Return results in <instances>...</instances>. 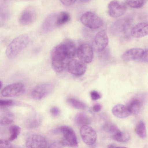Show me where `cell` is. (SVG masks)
Returning a JSON list of instances; mask_svg holds the SVG:
<instances>
[{
  "mask_svg": "<svg viewBox=\"0 0 148 148\" xmlns=\"http://www.w3.org/2000/svg\"><path fill=\"white\" fill-rule=\"evenodd\" d=\"M135 130L138 135L141 138L143 139L146 136V132L145 125L142 121H140L136 125Z\"/></svg>",
  "mask_w": 148,
  "mask_h": 148,
  "instance_id": "cell-22",
  "label": "cell"
},
{
  "mask_svg": "<svg viewBox=\"0 0 148 148\" xmlns=\"http://www.w3.org/2000/svg\"><path fill=\"white\" fill-rule=\"evenodd\" d=\"M63 138L61 141L64 147H77L78 142L75 133L70 127L66 125L61 126L60 128Z\"/></svg>",
  "mask_w": 148,
  "mask_h": 148,
  "instance_id": "cell-4",
  "label": "cell"
},
{
  "mask_svg": "<svg viewBox=\"0 0 148 148\" xmlns=\"http://www.w3.org/2000/svg\"><path fill=\"white\" fill-rule=\"evenodd\" d=\"M63 43L65 46L69 58L70 59L73 58L77 52L75 44L72 41L69 39L65 40Z\"/></svg>",
  "mask_w": 148,
  "mask_h": 148,
  "instance_id": "cell-20",
  "label": "cell"
},
{
  "mask_svg": "<svg viewBox=\"0 0 148 148\" xmlns=\"http://www.w3.org/2000/svg\"><path fill=\"white\" fill-rule=\"evenodd\" d=\"M2 86V82L1 81H0V89L1 88Z\"/></svg>",
  "mask_w": 148,
  "mask_h": 148,
  "instance_id": "cell-40",
  "label": "cell"
},
{
  "mask_svg": "<svg viewBox=\"0 0 148 148\" xmlns=\"http://www.w3.org/2000/svg\"><path fill=\"white\" fill-rule=\"evenodd\" d=\"M51 57L52 68L57 73L61 72L65 69L70 60L63 42L57 45L52 50Z\"/></svg>",
  "mask_w": 148,
  "mask_h": 148,
  "instance_id": "cell-1",
  "label": "cell"
},
{
  "mask_svg": "<svg viewBox=\"0 0 148 148\" xmlns=\"http://www.w3.org/2000/svg\"><path fill=\"white\" fill-rule=\"evenodd\" d=\"M132 36L136 38H141L147 36L148 33V25L147 23L141 22L135 25L132 28Z\"/></svg>",
  "mask_w": 148,
  "mask_h": 148,
  "instance_id": "cell-15",
  "label": "cell"
},
{
  "mask_svg": "<svg viewBox=\"0 0 148 148\" xmlns=\"http://www.w3.org/2000/svg\"><path fill=\"white\" fill-rule=\"evenodd\" d=\"M69 72L72 75L81 76L84 74L86 70L85 63L80 60L71 59L69 61L68 65Z\"/></svg>",
  "mask_w": 148,
  "mask_h": 148,
  "instance_id": "cell-13",
  "label": "cell"
},
{
  "mask_svg": "<svg viewBox=\"0 0 148 148\" xmlns=\"http://www.w3.org/2000/svg\"><path fill=\"white\" fill-rule=\"evenodd\" d=\"M26 147L30 148H44L47 147V142L44 137L38 134H32L26 139Z\"/></svg>",
  "mask_w": 148,
  "mask_h": 148,
  "instance_id": "cell-12",
  "label": "cell"
},
{
  "mask_svg": "<svg viewBox=\"0 0 148 148\" xmlns=\"http://www.w3.org/2000/svg\"><path fill=\"white\" fill-rule=\"evenodd\" d=\"M141 107V101L137 98H133L130 100L127 106L131 113L134 114L139 112Z\"/></svg>",
  "mask_w": 148,
  "mask_h": 148,
  "instance_id": "cell-19",
  "label": "cell"
},
{
  "mask_svg": "<svg viewBox=\"0 0 148 148\" xmlns=\"http://www.w3.org/2000/svg\"><path fill=\"white\" fill-rule=\"evenodd\" d=\"M82 23L86 27L92 29L100 27L103 22L101 18L95 13L88 11L83 14L80 17Z\"/></svg>",
  "mask_w": 148,
  "mask_h": 148,
  "instance_id": "cell-3",
  "label": "cell"
},
{
  "mask_svg": "<svg viewBox=\"0 0 148 148\" xmlns=\"http://www.w3.org/2000/svg\"><path fill=\"white\" fill-rule=\"evenodd\" d=\"M67 102L71 106L77 109H83L86 107L84 103L73 98H69Z\"/></svg>",
  "mask_w": 148,
  "mask_h": 148,
  "instance_id": "cell-27",
  "label": "cell"
},
{
  "mask_svg": "<svg viewBox=\"0 0 148 148\" xmlns=\"http://www.w3.org/2000/svg\"><path fill=\"white\" fill-rule=\"evenodd\" d=\"M64 146L62 141H56L51 143L49 145V148H62Z\"/></svg>",
  "mask_w": 148,
  "mask_h": 148,
  "instance_id": "cell-33",
  "label": "cell"
},
{
  "mask_svg": "<svg viewBox=\"0 0 148 148\" xmlns=\"http://www.w3.org/2000/svg\"><path fill=\"white\" fill-rule=\"evenodd\" d=\"M57 13H52L46 18L42 25V27L44 31L47 32H49L57 27Z\"/></svg>",
  "mask_w": 148,
  "mask_h": 148,
  "instance_id": "cell-16",
  "label": "cell"
},
{
  "mask_svg": "<svg viewBox=\"0 0 148 148\" xmlns=\"http://www.w3.org/2000/svg\"><path fill=\"white\" fill-rule=\"evenodd\" d=\"M113 114L116 117L121 119L126 118L131 113L127 106L122 104L115 105L112 109Z\"/></svg>",
  "mask_w": 148,
  "mask_h": 148,
  "instance_id": "cell-17",
  "label": "cell"
},
{
  "mask_svg": "<svg viewBox=\"0 0 148 148\" xmlns=\"http://www.w3.org/2000/svg\"><path fill=\"white\" fill-rule=\"evenodd\" d=\"M59 109L56 107H52L50 110L51 114L54 116H57L59 114Z\"/></svg>",
  "mask_w": 148,
  "mask_h": 148,
  "instance_id": "cell-35",
  "label": "cell"
},
{
  "mask_svg": "<svg viewBox=\"0 0 148 148\" xmlns=\"http://www.w3.org/2000/svg\"><path fill=\"white\" fill-rule=\"evenodd\" d=\"M108 8L109 15L114 18L123 15L126 10V7L125 5L116 0L111 1L108 4Z\"/></svg>",
  "mask_w": 148,
  "mask_h": 148,
  "instance_id": "cell-11",
  "label": "cell"
},
{
  "mask_svg": "<svg viewBox=\"0 0 148 148\" xmlns=\"http://www.w3.org/2000/svg\"><path fill=\"white\" fill-rule=\"evenodd\" d=\"M30 39L28 35L23 34L14 39L8 46L5 54L9 58H14L28 45Z\"/></svg>",
  "mask_w": 148,
  "mask_h": 148,
  "instance_id": "cell-2",
  "label": "cell"
},
{
  "mask_svg": "<svg viewBox=\"0 0 148 148\" xmlns=\"http://www.w3.org/2000/svg\"><path fill=\"white\" fill-rule=\"evenodd\" d=\"M21 129L19 126L14 125L11 126L9 128L10 137L9 140L13 141L16 139L20 134Z\"/></svg>",
  "mask_w": 148,
  "mask_h": 148,
  "instance_id": "cell-26",
  "label": "cell"
},
{
  "mask_svg": "<svg viewBox=\"0 0 148 148\" xmlns=\"http://www.w3.org/2000/svg\"><path fill=\"white\" fill-rule=\"evenodd\" d=\"M144 51L141 48H134L125 51L122 56L123 60L126 61H133L140 58Z\"/></svg>",
  "mask_w": 148,
  "mask_h": 148,
  "instance_id": "cell-14",
  "label": "cell"
},
{
  "mask_svg": "<svg viewBox=\"0 0 148 148\" xmlns=\"http://www.w3.org/2000/svg\"><path fill=\"white\" fill-rule=\"evenodd\" d=\"M25 90V86L21 83H16L9 84L1 91V95L4 97H17L22 95Z\"/></svg>",
  "mask_w": 148,
  "mask_h": 148,
  "instance_id": "cell-6",
  "label": "cell"
},
{
  "mask_svg": "<svg viewBox=\"0 0 148 148\" xmlns=\"http://www.w3.org/2000/svg\"><path fill=\"white\" fill-rule=\"evenodd\" d=\"M101 109V105L98 103L95 104L92 108V110L94 112H99Z\"/></svg>",
  "mask_w": 148,
  "mask_h": 148,
  "instance_id": "cell-36",
  "label": "cell"
},
{
  "mask_svg": "<svg viewBox=\"0 0 148 148\" xmlns=\"http://www.w3.org/2000/svg\"><path fill=\"white\" fill-rule=\"evenodd\" d=\"M22 0L26 1H30V0Z\"/></svg>",
  "mask_w": 148,
  "mask_h": 148,
  "instance_id": "cell-41",
  "label": "cell"
},
{
  "mask_svg": "<svg viewBox=\"0 0 148 148\" xmlns=\"http://www.w3.org/2000/svg\"><path fill=\"white\" fill-rule=\"evenodd\" d=\"M105 127L107 132L113 135L120 131L116 125L113 124H108Z\"/></svg>",
  "mask_w": 148,
  "mask_h": 148,
  "instance_id": "cell-29",
  "label": "cell"
},
{
  "mask_svg": "<svg viewBox=\"0 0 148 148\" xmlns=\"http://www.w3.org/2000/svg\"><path fill=\"white\" fill-rule=\"evenodd\" d=\"M145 62H148V50L144 51V53L141 58Z\"/></svg>",
  "mask_w": 148,
  "mask_h": 148,
  "instance_id": "cell-37",
  "label": "cell"
},
{
  "mask_svg": "<svg viewBox=\"0 0 148 148\" xmlns=\"http://www.w3.org/2000/svg\"><path fill=\"white\" fill-rule=\"evenodd\" d=\"M61 2L64 5L69 6L73 4L76 0H60Z\"/></svg>",
  "mask_w": 148,
  "mask_h": 148,
  "instance_id": "cell-34",
  "label": "cell"
},
{
  "mask_svg": "<svg viewBox=\"0 0 148 148\" xmlns=\"http://www.w3.org/2000/svg\"><path fill=\"white\" fill-rule=\"evenodd\" d=\"M82 2L86 3L89 1L90 0H80Z\"/></svg>",
  "mask_w": 148,
  "mask_h": 148,
  "instance_id": "cell-39",
  "label": "cell"
},
{
  "mask_svg": "<svg viewBox=\"0 0 148 148\" xmlns=\"http://www.w3.org/2000/svg\"><path fill=\"white\" fill-rule=\"evenodd\" d=\"M14 121L12 114L7 113L0 115V125H8L12 124Z\"/></svg>",
  "mask_w": 148,
  "mask_h": 148,
  "instance_id": "cell-25",
  "label": "cell"
},
{
  "mask_svg": "<svg viewBox=\"0 0 148 148\" xmlns=\"http://www.w3.org/2000/svg\"><path fill=\"white\" fill-rule=\"evenodd\" d=\"M37 16L36 8L33 6H29L22 12L19 18L18 21L22 25H29L35 21Z\"/></svg>",
  "mask_w": 148,
  "mask_h": 148,
  "instance_id": "cell-5",
  "label": "cell"
},
{
  "mask_svg": "<svg viewBox=\"0 0 148 148\" xmlns=\"http://www.w3.org/2000/svg\"><path fill=\"white\" fill-rule=\"evenodd\" d=\"M53 86L51 84L44 83L36 86L31 93L32 98L35 100L43 99L49 95L52 91Z\"/></svg>",
  "mask_w": 148,
  "mask_h": 148,
  "instance_id": "cell-9",
  "label": "cell"
},
{
  "mask_svg": "<svg viewBox=\"0 0 148 148\" xmlns=\"http://www.w3.org/2000/svg\"><path fill=\"white\" fill-rule=\"evenodd\" d=\"M40 121L41 119L39 116H34L26 121V125L28 128H34L38 126L40 124Z\"/></svg>",
  "mask_w": 148,
  "mask_h": 148,
  "instance_id": "cell-24",
  "label": "cell"
},
{
  "mask_svg": "<svg viewBox=\"0 0 148 148\" xmlns=\"http://www.w3.org/2000/svg\"><path fill=\"white\" fill-rule=\"evenodd\" d=\"M80 133L83 142L89 145H93L96 142L97 135L95 130L88 125L81 127Z\"/></svg>",
  "mask_w": 148,
  "mask_h": 148,
  "instance_id": "cell-10",
  "label": "cell"
},
{
  "mask_svg": "<svg viewBox=\"0 0 148 148\" xmlns=\"http://www.w3.org/2000/svg\"><path fill=\"white\" fill-rule=\"evenodd\" d=\"M117 147L116 145L114 144H111L108 146V148L116 147Z\"/></svg>",
  "mask_w": 148,
  "mask_h": 148,
  "instance_id": "cell-38",
  "label": "cell"
},
{
  "mask_svg": "<svg viewBox=\"0 0 148 148\" xmlns=\"http://www.w3.org/2000/svg\"><path fill=\"white\" fill-rule=\"evenodd\" d=\"M76 54L80 60L84 63H90L93 57L92 48L86 43L83 44L79 45L77 50Z\"/></svg>",
  "mask_w": 148,
  "mask_h": 148,
  "instance_id": "cell-7",
  "label": "cell"
},
{
  "mask_svg": "<svg viewBox=\"0 0 148 148\" xmlns=\"http://www.w3.org/2000/svg\"><path fill=\"white\" fill-rule=\"evenodd\" d=\"M13 101L11 100L0 99V106H10L13 104Z\"/></svg>",
  "mask_w": 148,
  "mask_h": 148,
  "instance_id": "cell-32",
  "label": "cell"
},
{
  "mask_svg": "<svg viewBox=\"0 0 148 148\" xmlns=\"http://www.w3.org/2000/svg\"><path fill=\"white\" fill-rule=\"evenodd\" d=\"M13 147V145L10 142L5 140L0 139V148H9Z\"/></svg>",
  "mask_w": 148,
  "mask_h": 148,
  "instance_id": "cell-30",
  "label": "cell"
},
{
  "mask_svg": "<svg viewBox=\"0 0 148 148\" xmlns=\"http://www.w3.org/2000/svg\"><path fill=\"white\" fill-rule=\"evenodd\" d=\"M71 19L70 14L66 11H63L57 13L56 26H61L69 22Z\"/></svg>",
  "mask_w": 148,
  "mask_h": 148,
  "instance_id": "cell-21",
  "label": "cell"
},
{
  "mask_svg": "<svg viewBox=\"0 0 148 148\" xmlns=\"http://www.w3.org/2000/svg\"><path fill=\"white\" fill-rule=\"evenodd\" d=\"M144 0H126L127 4L131 8H141L145 3Z\"/></svg>",
  "mask_w": 148,
  "mask_h": 148,
  "instance_id": "cell-28",
  "label": "cell"
},
{
  "mask_svg": "<svg viewBox=\"0 0 148 148\" xmlns=\"http://www.w3.org/2000/svg\"><path fill=\"white\" fill-rule=\"evenodd\" d=\"M113 138L115 140L120 142H126L130 139L129 135L126 132L120 131L113 135Z\"/></svg>",
  "mask_w": 148,
  "mask_h": 148,
  "instance_id": "cell-23",
  "label": "cell"
},
{
  "mask_svg": "<svg viewBox=\"0 0 148 148\" xmlns=\"http://www.w3.org/2000/svg\"><path fill=\"white\" fill-rule=\"evenodd\" d=\"M90 96L93 100H96L100 99L101 97V95L97 91L93 90L90 92Z\"/></svg>",
  "mask_w": 148,
  "mask_h": 148,
  "instance_id": "cell-31",
  "label": "cell"
},
{
  "mask_svg": "<svg viewBox=\"0 0 148 148\" xmlns=\"http://www.w3.org/2000/svg\"><path fill=\"white\" fill-rule=\"evenodd\" d=\"M75 121L76 124L81 127L84 125H88L91 123L90 118L85 113L80 112L75 116Z\"/></svg>",
  "mask_w": 148,
  "mask_h": 148,
  "instance_id": "cell-18",
  "label": "cell"
},
{
  "mask_svg": "<svg viewBox=\"0 0 148 148\" xmlns=\"http://www.w3.org/2000/svg\"><path fill=\"white\" fill-rule=\"evenodd\" d=\"M108 38L106 31L103 30L99 31L95 35L93 40L92 48L97 52L105 49L108 45Z\"/></svg>",
  "mask_w": 148,
  "mask_h": 148,
  "instance_id": "cell-8",
  "label": "cell"
}]
</instances>
